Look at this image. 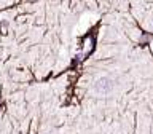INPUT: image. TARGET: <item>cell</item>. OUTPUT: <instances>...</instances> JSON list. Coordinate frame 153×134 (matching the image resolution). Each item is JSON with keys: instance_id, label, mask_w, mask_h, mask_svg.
<instances>
[{"instance_id": "6da1fadb", "label": "cell", "mask_w": 153, "mask_h": 134, "mask_svg": "<svg viewBox=\"0 0 153 134\" xmlns=\"http://www.w3.org/2000/svg\"><path fill=\"white\" fill-rule=\"evenodd\" d=\"M94 88L100 94H108L110 91L115 88V81L112 78H108V77H102V78H99L97 81H96Z\"/></svg>"}]
</instances>
